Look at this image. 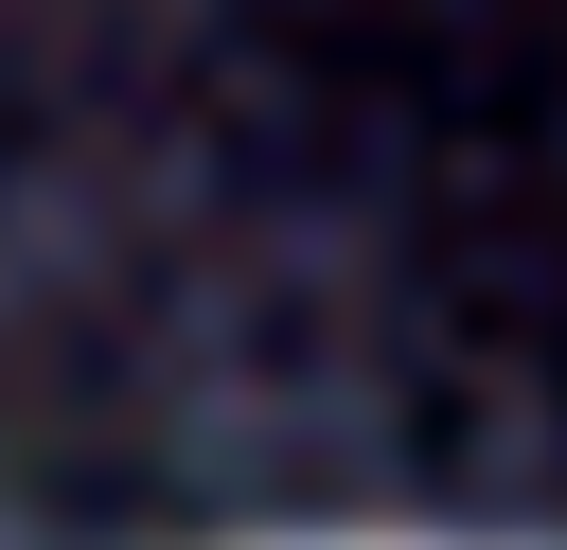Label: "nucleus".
I'll use <instances>...</instances> for the list:
<instances>
[{"instance_id": "nucleus-1", "label": "nucleus", "mask_w": 567, "mask_h": 550, "mask_svg": "<svg viewBox=\"0 0 567 550\" xmlns=\"http://www.w3.org/2000/svg\"><path fill=\"white\" fill-rule=\"evenodd\" d=\"M337 550H425V532H337Z\"/></svg>"}]
</instances>
